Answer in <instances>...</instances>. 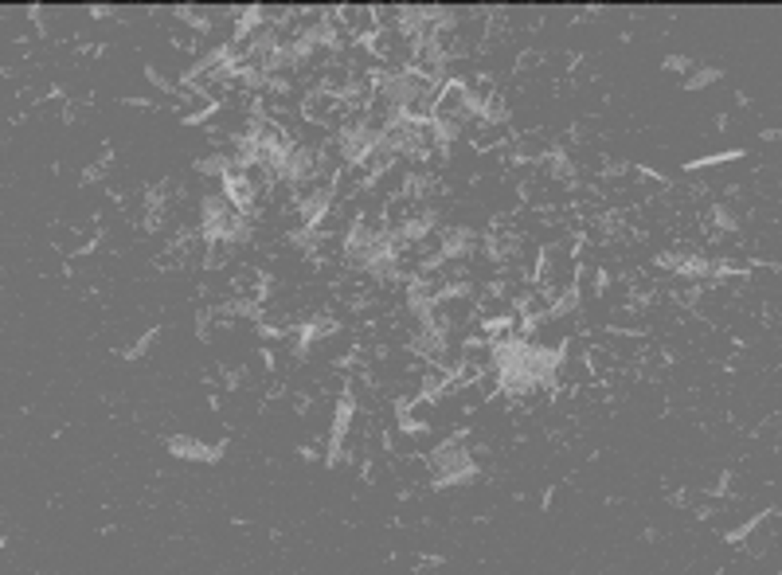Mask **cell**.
I'll list each match as a JSON object with an SVG mask.
<instances>
[{"label": "cell", "mask_w": 782, "mask_h": 575, "mask_svg": "<svg viewBox=\"0 0 782 575\" xmlns=\"http://www.w3.org/2000/svg\"><path fill=\"white\" fill-rule=\"evenodd\" d=\"M165 446H169L172 458L196 462V466H211V462H219V458L227 454V442H203V439H192V434H169Z\"/></svg>", "instance_id": "obj_1"}, {"label": "cell", "mask_w": 782, "mask_h": 575, "mask_svg": "<svg viewBox=\"0 0 782 575\" xmlns=\"http://www.w3.org/2000/svg\"><path fill=\"white\" fill-rule=\"evenodd\" d=\"M109 169H114V149H109V145H102L98 161L86 165V169L78 172V184H98V180H106V177H109Z\"/></svg>", "instance_id": "obj_2"}, {"label": "cell", "mask_w": 782, "mask_h": 575, "mask_svg": "<svg viewBox=\"0 0 782 575\" xmlns=\"http://www.w3.org/2000/svg\"><path fill=\"white\" fill-rule=\"evenodd\" d=\"M774 516H778V509H763V513H755V516H751V521H743L740 528H732V533L723 536V540H728V544H735V548H740V544L747 540V536L755 533V528H763L766 521H774Z\"/></svg>", "instance_id": "obj_3"}, {"label": "cell", "mask_w": 782, "mask_h": 575, "mask_svg": "<svg viewBox=\"0 0 782 575\" xmlns=\"http://www.w3.org/2000/svg\"><path fill=\"white\" fill-rule=\"evenodd\" d=\"M747 157V149H723V153H712V157H697V161H689L685 169L689 172H704V169H716V165H728V161H743Z\"/></svg>", "instance_id": "obj_4"}, {"label": "cell", "mask_w": 782, "mask_h": 575, "mask_svg": "<svg viewBox=\"0 0 782 575\" xmlns=\"http://www.w3.org/2000/svg\"><path fill=\"white\" fill-rule=\"evenodd\" d=\"M720 78H723V71H720V67H692L689 75H685V83H681V86L692 94V90H704V86H716Z\"/></svg>", "instance_id": "obj_5"}, {"label": "cell", "mask_w": 782, "mask_h": 575, "mask_svg": "<svg viewBox=\"0 0 782 575\" xmlns=\"http://www.w3.org/2000/svg\"><path fill=\"white\" fill-rule=\"evenodd\" d=\"M157 337H160V325H149V329H145L141 337L134 340V345L122 348V360H141V356H149V348L157 345Z\"/></svg>", "instance_id": "obj_6"}, {"label": "cell", "mask_w": 782, "mask_h": 575, "mask_svg": "<svg viewBox=\"0 0 782 575\" xmlns=\"http://www.w3.org/2000/svg\"><path fill=\"white\" fill-rule=\"evenodd\" d=\"M215 325H219V313H215V305H200V309H196V337H200V340H211Z\"/></svg>", "instance_id": "obj_7"}, {"label": "cell", "mask_w": 782, "mask_h": 575, "mask_svg": "<svg viewBox=\"0 0 782 575\" xmlns=\"http://www.w3.org/2000/svg\"><path fill=\"white\" fill-rule=\"evenodd\" d=\"M219 380H223V388H227V391L247 388V368H243V364H219Z\"/></svg>", "instance_id": "obj_8"}, {"label": "cell", "mask_w": 782, "mask_h": 575, "mask_svg": "<svg viewBox=\"0 0 782 575\" xmlns=\"http://www.w3.org/2000/svg\"><path fill=\"white\" fill-rule=\"evenodd\" d=\"M145 78H149L160 94H169V98H172V94H180V83H177V78H169V75H160V67H145Z\"/></svg>", "instance_id": "obj_9"}, {"label": "cell", "mask_w": 782, "mask_h": 575, "mask_svg": "<svg viewBox=\"0 0 782 575\" xmlns=\"http://www.w3.org/2000/svg\"><path fill=\"white\" fill-rule=\"evenodd\" d=\"M540 63H547V55L540 47H528V51H521L516 55V67L513 71H532V67H540Z\"/></svg>", "instance_id": "obj_10"}, {"label": "cell", "mask_w": 782, "mask_h": 575, "mask_svg": "<svg viewBox=\"0 0 782 575\" xmlns=\"http://www.w3.org/2000/svg\"><path fill=\"white\" fill-rule=\"evenodd\" d=\"M661 67H665V71H673V75H689V71L697 67V59H692V55H665Z\"/></svg>", "instance_id": "obj_11"}, {"label": "cell", "mask_w": 782, "mask_h": 575, "mask_svg": "<svg viewBox=\"0 0 782 575\" xmlns=\"http://www.w3.org/2000/svg\"><path fill=\"white\" fill-rule=\"evenodd\" d=\"M626 172H630L626 161H606L603 165V180H618V177H626Z\"/></svg>", "instance_id": "obj_12"}, {"label": "cell", "mask_w": 782, "mask_h": 575, "mask_svg": "<svg viewBox=\"0 0 782 575\" xmlns=\"http://www.w3.org/2000/svg\"><path fill=\"white\" fill-rule=\"evenodd\" d=\"M297 454H302L305 462H325V454H321L317 446H297Z\"/></svg>", "instance_id": "obj_13"}, {"label": "cell", "mask_w": 782, "mask_h": 575, "mask_svg": "<svg viewBox=\"0 0 782 575\" xmlns=\"http://www.w3.org/2000/svg\"><path fill=\"white\" fill-rule=\"evenodd\" d=\"M442 564H446L442 556H419V564H415V567L422 571V567H442Z\"/></svg>", "instance_id": "obj_14"}, {"label": "cell", "mask_w": 782, "mask_h": 575, "mask_svg": "<svg viewBox=\"0 0 782 575\" xmlns=\"http://www.w3.org/2000/svg\"><path fill=\"white\" fill-rule=\"evenodd\" d=\"M735 106H751V94H747V90H735Z\"/></svg>", "instance_id": "obj_15"}]
</instances>
